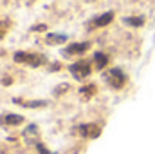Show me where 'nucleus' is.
I'll list each match as a JSON object with an SVG mask.
<instances>
[{"instance_id":"obj_9","label":"nucleus","mask_w":155,"mask_h":154,"mask_svg":"<svg viewBox=\"0 0 155 154\" xmlns=\"http://www.w3.org/2000/svg\"><path fill=\"white\" fill-rule=\"evenodd\" d=\"M65 40H67L65 35H49L47 37V44H61Z\"/></svg>"},{"instance_id":"obj_5","label":"nucleus","mask_w":155,"mask_h":154,"mask_svg":"<svg viewBox=\"0 0 155 154\" xmlns=\"http://www.w3.org/2000/svg\"><path fill=\"white\" fill-rule=\"evenodd\" d=\"M88 49V44L85 42V44H72V45H69L67 49H65V53L67 54H79V53H83V51H87Z\"/></svg>"},{"instance_id":"obj_1","label":"nucleus","mask_w":155,"mask_h":154,"mask_svg":"<svg viewBox=\"0 0 155 154\" xmlns=\"http://www.w3.org/2000/svg\"><path fill=\"white\" fill-rule=\"evenodd\" d=\"M107 80L114 89H121L124 85V82H126V76H124V73L121 69H110L107 73Z\"/></svg>"},{"instance_id":"obj_8","label":"nucleus","mask_w":155,"mask_h":154,"mask_svg":"<svg viewBox=\"0 0 155 154\" xmlns=\"http://www.w3.org/2000/svg\"><path fill=\"white\" fill-rule=\"evenodd\" d=\"M94 60H96L97 67L103 69V67L107 65V60H108V58H107V54H103V53H96V54H94Z\"/></svg>"},{"instance_id":"obj_3","label":"nucleus","mask_w":155,"mask_h":154,"mask_svg":"<svg viewBox=\"0 0 155 154\" xmlns=\"http://www.w3.org/2000/svg\"><path fill=\"white\" fill-rule=\"evenodd\" d=\"M15 60H16V62H27V64H31L33 67H36V65H40V64L43 62V58L38 56V54H25V53H16V54H15Z\"/></svg>"},{"instance_id":"obj_4","label":"nucleus","mask_w":155,"mask_h":154,"mask_svg":"<svg viewBox=\"0 0 155 154\" xmlns=\"http://www.w3.org/2000/svg\"><path fill=\"white\" fill-rule=\"evenodd\" d=\"M79 132L83 136H87V138H97L99 132H101V129L97 125H81L79 127Z\"/></svg>"},{"instance_id":"obj_6","label":"nucleus","mask_w":155,"mask_h":154,"mask_svg":"<svg viewBox=\"0 0 155 154\" xmlns=\"http://www.w3.org/2000/svg\"><path fill=\"white\" fill-rule=\"evenodd\" d=\"M112 18H114V13H112V11H108V13H105V15L97 16V18L94 20V26H107Z\"/></svg>"},{"instance_id":"obj_10","label":"nucleus","mask_w":155,"mask_h":154,"mask_svg":"<svg viewBox=\"0 0 155 154\" xmlns=\"http://www.w3.org/2000/svg\"><path fill=\"white\" fill-rule=\"evenodd\" d=\"M15 103H22L25 107H43L45 102H22V100H15Z\"/></svg>"},{"instance_id":"obj_7","label":"nucleus","mask_w":155,"mask_h":154,"mask_svg":"<svg viewBox=\"0 0 155 154\" xmlns=\"http://www.w3.org/2000/svg\"><path fill=\"white\" fill-rule=\"evenodd\" d=\"M0 121H2V123H7V125H18V123H22V121H24V118H22V116L9 114V116H4Z\"/></svg>"},{"instance_id":"obj_2","label":"nucleus","mask_w":155,"mask_h":154,"mask_svg":"<svg viewBox=\"0 0 155 154\" xmlns=\"http://www.w3.org/2000/svg\"><path fill=\"white\" fill-rule=\"evenodd\" d=\"M88 65H90L88 62H79V64H72L69 69H71L72 76L78 78V80H81V78H87L90 75V67Z\"/></svg>"},{"instance_id":"obj_11","label":"nucleus","mask_w":155,"mask_h":154,"mask_svg":"<svg viewBox=\"0 0 155 154\" xmlns=\"http://www.w3.org/2000/svg\"><path fill=\"white\" fill-rule=\"evenodd\" d=\"M124 22L130 24V26H141V24L144 22V18H143V16H137V18H124Z\"/></svg>"}]
</instances>
